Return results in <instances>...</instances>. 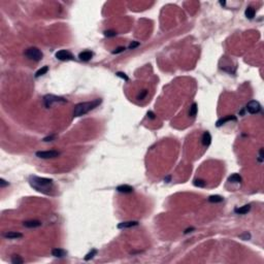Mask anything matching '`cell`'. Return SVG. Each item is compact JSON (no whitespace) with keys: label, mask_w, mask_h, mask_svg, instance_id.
<instances>
[{"label":"cell","mask_w":264,"mask_h":264,"mask_svg":"<svg viewBox=\"0 0 264 264\" xmlns=\"http://www.w3.org/2000/svg\"><path fill=\"white\" fill-rule=\"evenodd\" d=\"M29 184L30 186L36 191L43 193V194H50L51 191L53 190L54 184L51 178H40V176H36V175H31L29 178Z\"/></svg>","instance_id":"1"},{"label":"cell","mask_w":264,"mask_h":264,"mask_svg":"<svg viewBox=\"0 0 264 264\" xmlns=\"http://www.w3.org/2000/svg\"><path fill=\"white\" fill-rule=\"evenodd\" d=\"M101 103V99H95L93 101H89V102H81L76 104L74 106V111H73V117H82L84 115L88 113L90 111L94 109L95 107H97L98 105Z\"/></svg>","instance_id":"2"},{"label":"cell","mask_w":264,"mask_h":264,"mask_svg":"<svg viewBox=\"0 0 264 264\" xmlns=\"http://www.w3.org/2000/svg\"><path fill=\"white\" fill-rule=\"evenodd\" d=\"M65 103L67 102L66 99H64L63 97H59V96H55V95H46L43 97V103L46 105V108H50L53 106L54 103Z\"/></svg>","instance_id":"3"},{"label":"cell","mask_w":264,"mask_h":264,"mask_svg":"<svg viewBox=\"0 0 264 264\" xmlns=\"http://www.w3.org/2000/svg\"><path fill=\"white\" fill-rule=\"evenodd\" d=\"M25 56L27 57L28 59L33 60V61H40L42 59V53L40 50H38L37 48H29L25 52Z\"/></svg>","instance_id":"4"},{"label":"cell","mask_w":264,"mask_h":264,"mask_svg":"<svg viewBox=\"0 0 264 264\" xmlns=\"http://www.w3.org/2000/svg\"><path fill=\"white\" fill-rule=\"evenodd\" d=\"M60 155L59 152L51 150V151H39L36 152V157L40 158V159H52V158H56Z\"/></svg>","instance_id":"5"},{"label":"cell","mask_w":264,"mask_h":264,"mask_svg":"<svg viewBox=\"0 0 264 264\" xmlns=\"http://www.w3.org/2000/svg\"><path fill=\"white\" fill-rule=\"evenodd\" d=\"M56 58L61 61H69V60L73 59V56L70 52L66 51V50H61L56 53Z\"/></svg>","instance_id":"6"},{"label":"cell","mask_w":264,"mask_h":264,"mask_svg":"<svg viewBox=\"0 0 264 264\" xmlns=\"http://www.w3.org/2000/svg\"><path fill=\"white\" fill-rule=\"evenodd\" d=\"M247 111H249L250 113H257L260 111V109H261V105H260V103L258 102V101H256V100H252V101H250V102L247 104Z\"/></svg>","instance_id":"7"},{"label":"cell","mask_w":264,"mask_h":264,"mask_svg":"<svg viewBox=\"0 0 264 264\" xmlns=\"http://www.w3.org/2000/svg\"><path fill=\"white\" fill-rule=\"evenodd\" d=\"M138 222L137 221H128V222H122L118 225L119 229H125V228H130V227L137 226Z\"/></svg>","instance_id":"8"},{"label":"cell","mask_w":264,"mask_h":264,"mask_svg":"<svg viewBox=\"0 0 264 264\" xmlns=\"http://www.w3.org/2000/svg\"><path fill=\"white\" fill-rule=\"evenodd\" d=\"M3 236L8 239H18V238H22L23 234L20 233V232H15V231H11V232H6L3 234Z\"/></svg>","instance_id":"9"},{"label":"cell","mask_w":264,"mask_h":264,"mask_svg":"<svg viewBox=\"0 0 264 264\" xmlns=\"http://www.w3.org/2000/svg\"><path fill=\"white\" fill-rule=\"evenodd\" d=\"M92 57H93V53H92V52H90V51H84V52H82V53H80V55H78V58H80V60H82V61H85V62H87V61L91 60Z\"/></svg>","instance_id":"10"},{"label":"cell","mask_w":264,"mask_h":264,"mask_svg":"<svg viewBox=\"0 0 264 264\" xmlns=\"http://www.w3.org/2000/svg\"><path fill=\"white\" fill-rule=\"evenodd\" d=\"M52 255L54 257H56V258H63V257H65L67 255V253H66V251H64L63 249L56 248V249H54V250H52Z\"/></svg>","instance_id":"11"},{"label":"cell","mask_w":264,"mask_h":264,"mask_svg":"<svg viewBox=\"0 0 264 264\" xmlns=\"http://www.w3.org/2000/svg\"><path fill=\"white\" fill-rule=\"evenodd\" d=\"M117 191L120 192V193H132L133 192V188L129 185H121V186L117 187Z\"/></svg>","instance_id":"12"},{"label":"cell","mask_w":264,"mask_h":264,"mask_svg":"<svg viewBox=\"0 0 264 264\" xmlns=\"http://www.w3.org/2000/svg\"><path fill=\"white\" fill-rule=\"evenodd\" d=\"M24 226L27 228H37V227L41 226V222L37 221V220H30V221L24 222Z\"/></svg>","instance_id":"13"},{"label":"cell","mask_w":264,"mask_h":264,"mask_svg":"<svg viewBox=\"0 0 264 264\" xmlns=\"http://www.w3.org/2000/svg\"><path fill=\"white\" fill-rule=\"evenodd\" d=\"M201 141H202V145L204 147H208L210 145V143H212V136H210V132H204L203 133V135H202V138H201Z\"/></svg>","instance_id":"14"},{"label":"cell","mask_w":264,"mask_h":264,"mask_svg":"<svg viewBox=\"0 0 264 264\" xmlns=\"http://www.w3.org/2000/svg\"><path fill=\"white\" fill-rule=\"evenodd\" d=\"M230 121H236V118H235L234 116H228V117H225V118L220 119V120H218V122H217V127H221L223 124H225V123L230 122Z\"/></svg>","instance_id":"15"},{"label":"cell","mask_w":264,"mask_h":264,"mask_svg":"<svg viewBox=\"0 0 264 264\" xmlns=\"http://www.w3.org/2000/svg\"><path fill=\"white\" fill-rule=\"evenodd\" d=\"M250 210H251V205L250 204H245V205H243V206H241V208H235L234 212L236 214H238V215H245V214L248 213Z\"/></svg>","instance_id":"16"},{"label":"cell","mask_w":264,"mask_h":264,"mask_svg":"<svg viewBox=\"0 0 264 264\" xmlns=\"http://www.w3.org/2000/svg\"><path fill=\"white\" fill-rule=\"evenodd\" d=\"M224 200V198L220 195H212V196L208 197V201L212 202V203H219V202H222Z\"/></svg>","instance_id":"17"},{"label":"cell","mask_w":264,"mask_h":264,"mask_svg":"<svg viewBox=\"0 0 264 264\" xmlns=\"http://www.w3.org/2000/svg\"><path fill=\"white\" fill-rule=\"evenodd\" d=\"M228 182H230V183H240L241 182V176L239 174H237V173H233L228 178Z\"/></svg>","instance_id":"18"},{"label":"cell","mask_w":264,"mask_h":264,"mask_svg":"<svg viewBox=\"0 0 264 264\" xmlns=\"http://www.w3.org/2000/svg\"><path fill=\"white\" fill-rule=\"evenodd\" d=\"M245 17L248 18V19H250V20H252V19H254V17H255V9H254L253 7H248L247 9H245Z\"/></svg>","instance_id":"19"},{"label":"cell","mask_w":264,"mask_h":264,"mask_svg":"<svg viewBox=\"0 0 264 264\" xmlns=\"http://www.w3.org/2000/svg\"><path fill=\"white\" fill-rule=\"evenodd\" d=\"M197 111H198V107H197V104L196 103H193V104L191 105V107H190V111H189V115H190V117H192V118H194L195 116L197 115Z\"/></svg>","instance_id":"20"},{"label":"cell","mask_w":264,"mask_h":264,"mask_svg":"<svg viewBox=\"0 0 264 264\" xmlns=\"http://www.w3.org/2000/svg\"><path fill=\"white\" fill-rule=\"evenodd\" d=\"M48 70H49V67H48V66H43L42 68H40L37 72L35 73V78H39V76L46 74V73L48 72Z\"/></svg>","instance_id":"21"},{"label":"cell","mask_w":264,"mask_h":264,"mask_svg":"<svg viewBox=\"0 0 264 264\" xmlns=\"http://www.w3.org/2000/svg\"><path fill=\"white\" fill-rule=\"evenodd\" d=\"M23 262H24V260L18 255H15V256L11 257V263L13 264H22Z\"/></svg>","instance_id":"22"},{"label":"cell","mask_w":264,"mask_h":264,"mask_svg":"<svg viewBox=\"0 0 264 264\" xmlns=\"http://www.w3.org/2000/svg\"><path fill=\"white\" fill-rule=\"evenodd\" d=\"M193 184H194V186L196 187H199V188H203V187H205V181H203V180H200V178H196L194 182H193Z\"/></svg>","instance_id":"23"},{"label":"cell","mask_w":264,"mask_h":264,"mask_svg":"<svg viewBox=\"0 0 264 264\" xmlns=\"http://www.w3.org/2000/svg\"><path fill=\"white\" fill-rule=\"evenodd\" d=\"M96 254H97V250H95V249H94V250H92L90 253H88L86 255V257H85V260H86V261H88V260H90V259L93 258V257H94Z\"/></svg>","instance_id":"24"},{"label":"cell","mask_w":264,"mask_h":264,"mask_svg":"<svg viewBox=\"0 0 264 264\" xmlns=\"http://www.w3.org/2000/svg\"><path fill=\"white\" fill-rule=\"evenodd\" d=\"M104 35L106 37H113L117 35V32L113 30H106V31H104Z\"/></svg>","instance_id":"25"},{"label":"cell","mask_w":264,"mask_h":264,"mask_svg":"<svg viewBox=\"0 0 264 264\" xmlns=\"http://www.w3.org/2000/svg\"><path fill=\"white\" fill-rule=\"evenodd\" d=\"M239 237L241 238V239L247 240V239H250V238H251V234H250V233H248V232H245V233H243V234L239 235Z\"/></svg>","instance_id":"26"},{"label":"cell","mask_w":264,"mask_h":264,"mask_svg":"<svg viewBox=\"0 0 264 264\" xmlns=\"http://www.w3.org/2000/svg\"><path fill=\"white\" fill-rule=\"evenodd\" d=\"M147 95H148V91L147 90H143V91H141V93H140L139 95H138V99L139 100H141V99H143V98L146 97Z\"/></svg>","instance_id":"27"},{"label":"cell","mask_w":264,"mask_h":264,"mask_svg":"<svg viewBox=\"0 0 264 264\" xmlns=\"http://www.w3.org/2000/svg\"><path fill=\"white\" fill-rule=\"evenodd\" d=\"M117 76H119V78H123V80H125V81H129V78H128V76L125 74V73L123 72H117Z\"/></svg>","instance_id":"28"},{"label":"cell","mask_w":264,"mask_h":264,"mask_svg":"<svg viewBox=\"0 0 264 264\" xmlns=\"http://www.w3.org/2000/svg\"><path fill=\"white\" fill-rule=\"evenodd\" d=\"M139 46V42H137V41H132L131 43L129 44V50H133L135 49L136 46Z\"/></svg>","instance_id":"29"},{"label":"cell","mask_w":264,"mask_h":264,"mask_svg":"<svg viewBox=\"0 0 264 264\" xmlns=\"http://www.w3.org/2000/svg\"><path fill=\"white\" fill-rule=\"evenodd\" d=\"M124 51H125L124 46H120V48H118V49H116L113 52V54H119V53H122V52H124Z\"/></svg>","instance_id":"30"},{"label":"cell","mask_w":264,"mask_h":264,"mask_svg":"<svg viewBox=\"0 0 264 264\" xmlns=\"http://www.w3.org/2000/svg\"><path fill=\"white\" fill-rule=\"evenodd\" d=\"M5 186H8V182L4 181L3 178H1V180H0V187H1V188H4Z\"/></svg>","instance_id":"31"},{"label":"cell","mask_w":264,"mask_h":264,"mask_svg":"<svg viewBox=\"0 0 264 264\" xmlns=\"http://www.w3.org/2000/svg\"><path fill=\"white\" fill-rule=\"evenodd\" d=\"M148 117L151 119H155V113L153 111H148Z\"/></svg>","instance_id":"32"},{"label":"cell","mask_w":264,"mask_h":264,"mask_svg":"<svg viewBox=\"0 0 264 264\" xmlns=\"http://www.w3.org/2000/svg\"><path fill=\"white\" fill-rule=\"evenodd\" d=\"M53 138H54V136H49V137H46L43 140H44V141H51Z\"/></svg>","instance_id":"33"},{"label":"cell","mask_w":264,"mask_h":264,"mask_svg":"<svg viewBox=\"0 0 264 264\" xmlns=\"http://www.w3.org/2000/svg\"><path fill=\"white\" fill-rule=\"evenodd\" d=\"M192 230H194V228H190V229H187L186 231H185V233H189V232H191Z\"/></svg>","instance_id":"34"}]
</instances>
